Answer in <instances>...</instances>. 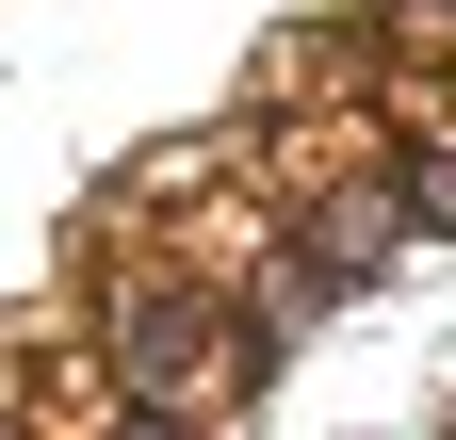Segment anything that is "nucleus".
<instances>
[{"label":"nucleus","mask_w":456,"mask_h":440,"mask_svg":"<svg viewBox=\"0 0 456 440\" xmlns=\"http://www.w3.org/2000/svg\"><path fill=\"white\" fill-rule=\"evenodd\" d=\"M408 212H424V229H456V147H408Z\"/></svg>","instance_id":"1"}]
</instances>
